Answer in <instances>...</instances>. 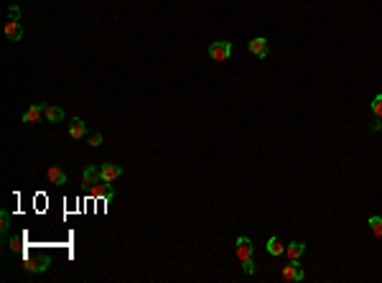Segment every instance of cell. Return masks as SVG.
I'll list each match as a JSON object with an SVG mask.
<instances>
[{"label":"cell","instance_id":"obj_1","mask_svg":"<svg viewBox=\"0 0 382 283\" xmlns=\"http://www.w3.org/2000/svg\"><path fill=\"white\" fill-rule=\"evenodd\" d=\"M281 278H283L286 283H301V281L306 278V273H303V268H301V263H298V260H290L288 265H283Z\"/></svg>","mask_w":382,"mask_h":283},{"label":"cell","instance_id":"obj_2","mask_svg":"<svg viewBox=\"0 0 382 283\" xmlns=\"http://www.w3.org/2000/svg\"><path fill=\"white\" fill-rule=\"evenodd\" d=\"M229 54H232V43H229V41H214L212 46H209L212 62H227Z\"/></svg>","mask_w":382,"mask_h":283},{"label":"cell","instance_id":"obj_3","mask_svg":"<svg viewBox=\"0 0 382 283\" xmlns=\"http://www.w3.org/2000/svg\"><path fill=\"white\" fill-rule=\"evenodd\" d=\"M247 49H250V54H253V56H257V59H265V56H268V51H270V46H268V38H262V36L250 38V41H247Z\"/></svg>","mask_w":382,"mask_h":283},{"label":"cell","instance_id":"obj_4","mask_svg":"<svg viewBox=\"0 0 382 283\" xmlns=\"http://www.w3.org/2000/svg\"><path fill=\"white\" fill-rule=\"evenodd\" d=\"M99 176H102V181L115 184L117 178L123 176V166H117V163H102V166H99Z\"/></svg>","mask_w":382,"mask_h":283},{"label":"cell","instance_id":"obj_5","mask_svg":"<svg viewBox=\"0 0 382 283\" xmlns=\"http://www.w3.org/2000/svg\"><path fill=\"white\" fill-rule=\"evenodd\" d=\"M87 191H90L95 199H102V202H110L112 199V186L107 181H97V184H92Z\"/></svg>","mask_w":382,"mask_h":283},{"label":"cell","instance_id":"obj_6","mask_svg":"<svg viewBox=\"0 0 382 283\" xmlns=\"http://www.w3.org/2000/svg\"><path fill=\"white\" fill-rule=\"evenodd\" d=\"M237 258H240V263H245V260H253V240L250 237H237Z\"/></svg>","mask_w":382,"mask_h":283},{"label":"cell","instance_id":"obj_7","mask_svg":"<svg viewBox=\"0 0 382 283\" xmlns=\"http://www.w3.org/2000/svg\"><path fill=\"white\" fill-rule=\"evenodd\" d=\"M49 265H51V258H38V260H23V271L28 273H43V271H49Z\"/></svg>","mask_w":382,"mask_h":283},{"label":"cell","instance_id":"obj_8","mask_svg":"<svg viewBox=\"0 0 382 283\" xmlns=\"http://www.w3.org/2000/svg\"><path fill=\"white\" fill-rule=\"evenodd\" d=\"M3 34H5V38L8 41H21L23 38V28H21V23L18 21H5V26H3Z\"/></svg>","mask_w":382,"mask_h":283},{"label":"cell","instance_id":"obj_9","mask_svg":"<svg viewBox=\"0 0 382 283\" xmlns=\"http://www.w3.org/2000/svg\"><path fill=\"white\" fill-rule=\"evenodd\" d=\"M43 117V102H38V105H31L26 112H23V123H28V125H33V123H38Z\"/></svg>","mask_w":382,"mask_h":283},{"label":"cell","instance_id":"obj_10","mask_svg":"<svg viewBox=\"0 0 382 283\" xmlns=\"http://www.w3.org/2000/svg\"><path fill=\"white\" fill-rule=\"evenodd\" d=\"M46 178H49V184L62 186V184H66V171L59 166H51V169H46Z\"/></svg>","mask_w":382,"mask_h":283},{"label":"cell","instance_id":"obj_11","mask_svg":"<svg viewBox=\"0 0 382 283\" xmlns=\"http://www.w3.org/2000/svg\"><path fill=\"white\" fill-rule=\"evenodd\" d=\"M97 181H102V176H99V169L97 166H87L84 171H82V184L90 189L92 184H97Z\"/></svg>","mask_w":382,"mask_h":283},{"label":"cell","instance_id":"obj_12","mask_svg":"<svg viewBox=\"0 0 382 283\" xmlns=\"http://www.w3.org/2000/svg\"><path fill=\"white\" fill-rule=\"evenodd\" d=\"M43 117H46V123H59V120H64V110L43 102Z\"/></svg>","mask_w":382,"mask_h":283},{"label":"cell","instance_id":"obj_13","mask_svg":"<svg viewBox=\"0 0 382 283\" xmlns=\"http://www.w3.org/2000/svg\"><path fill=\"white\" fill-rule=\"evenodd\" d=\"M69 136L74 138V141H79V138L87 136V123L82 120V117H74V120H71V125H69Z\"/></svg>","mask_w":382,"mask_h":283},{"label":"cell","instance_id":"obj_14","mask_svg":"<svg viewBox=\"0 0 382 283\" xmlns=\"http://www.w3.org/2000/svg\"><path fill=\"white\" fill-rule=\"evenodd\" d=\"M306 252V245L303 243H298V240H293V243H288V248H286V255H288V260H301V255Z\"/></svg>","mask_w":382,"mask_h":283},{"label":"cell","instance_id":"obj_15","mask_svg":"<svg viewBox=\"0 0 382 283\" xmlns=\"http://www.w3.org/2000/svg\"><path fill=\"white\" fill-rule=\"evenodd\" d=\"M268 252H270V255H283L286 245L278 240V237H270V240H268Z\"/></svg>","mask_w":382,"mask_h":283},{"label":"cell","instance_id":"obj_16","mask_svg":"<svg viewBox=\"0 0 382 283\" xmlns=\"http://www.w3.org/2000/svg\"><path fill=\"white\" fill-rule=\"evenodd\" d=\"M367 225H370V232L375 235V237H382V217H370L367 219Z\"/></svg>","mask_w":382,"mask_h":283},{"label":"cell","instance_id":"obj_17","mask_svg":"<svg viewBox=\"0 0 382 283\" xmlns=\"http://www.w3.org/2000/svg\"><path fill=\"white\" fill-rule=\"evenodd\" d=\"M10 230V212L8 210H3V212H0V232H8Z\"/></svg>","mask_w":382,"mask_h":283},{"label":"cell","instance_id":"obj_18","mask_svg":"<svg viewBox=\"0 0 382 283\" xmlns=\"http://www.w3.org/2000/svg\"><path fill=\"white\" fill-rule=\"evenodd\" d=\"M372 112H375L377 120L382 117V92H380V95H375V100H372Z\"/></svg>","mask_w":382,"mask_h":283},{"label":"cell","instance_id":"obj_19","mask_svg":"<svg viewBox=\"0 0 382 283\" xmlns=\"http://www.w3.org/2000/svg\"><path fill=\"white\" fill-rule=\"evenodd\" d=\"M87 143H90L92 148H99V145H102V136H99V133H95V136L87 138Z\"/></svg>","mask_w":382,"mask_h":283},{"label":"cell","instance_id":"obj_20","mask_svg":"<svg viewBox=\"0 0 382 283\" xmlns=\"http://www.w3.org/2000/svg\"><path fill=\"white\" fill-rule=\"evenodd\" d=\"M242 268H245V273H247V276H253V273H255V263H253V260H245Z\"/></svg>","mask_w":382,"mask_h":283},{"label":"cell","instance_id":"obj_21","mask_svg":"<svg viewBox=\"0 0 382 283\" xmlns=\"http://www.w3.org/2000/svg\"><path fill=\"white\" fill-rule=\"evenodd\" d=\"M21 248V237H13L10 240V250H18Z\"/></svg>","mask_w":382,"mask_h":283},{"label":"cell","instance_id":"obj_22","mask_svg":"<svg viewBox=\"0 0 382 283\" xmlns=\"http://www.w3.org/2000/svg\"><path fill=\"white\" fill-rule=\"evenodd\" d=\"M18 13H21L18 8H10V18H13V21H18Z\"/></svg>","mask_w":382,"mask_h":283},{"label":"cell","instance_id":"obj_23","mask_svg":"<svg viewBox=\"0 0 382 283\" xmlns=\"http://www.w3.org/2000/svg\"><path fill=\"white\" fill-rule=\"evenodd\" d=\"M375 130H382V117H380V120L375 123Z\"/></svg>","mask_w":382,"mask_h":283}]
</instances>
